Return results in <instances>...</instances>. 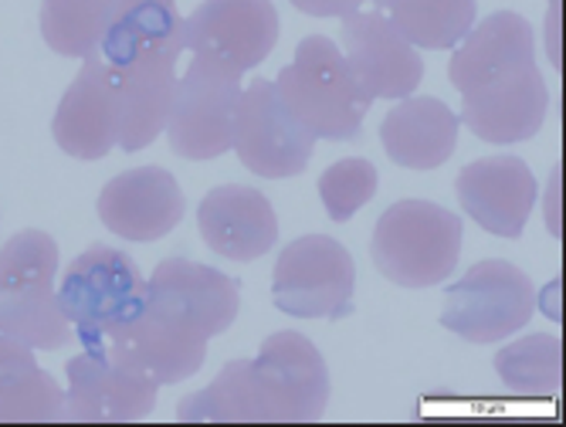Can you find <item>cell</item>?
<instances>
[{
    "label": "cell",
    "instance_id": "23",
    "mask_svg": "<svg viewBox=\"0 0 566 427\" xmlns=\"http://www.w3.org/2000/svg\"><path fill=\"white\" fill-rule=\"evenodd\" d=\"M184 424H272L265 390L254 377L251 360H231L211 387H203L177 404Z\"/></svg>",
    "mask_w": 566,
    "mask_h": 427
},
{
    "label": "cell",
    "instance_id": "17",
    "mask_svg": "<svg viewBox=\"0 0 566 427\" xmlns=\"http://www.w3.org/2000/svg\"><path fill=\"white\" fill-rule=\"evenodd\" d=\"M51 136L59 149L72 159H102L119 146V113L113 72L98 55L82 59L78 75L65 88L55 116H51Z\"/></svg>",
    "mask_w": 566,
    "mask_h": 427
},
{
    "label": "cell",
    "instance_id": "32",
    "mask_svg": "<svg viewBox=\"0 0 566 427\" xmlns=\"http://www.w3.org/2000/svg\"><path fill=\"white\" fill-rule=\"evenodd\" d=\"M370 4H374L377 11H384V14H387V11H394L397 4H403V0H370Z\"/></svg>",
    "mask_w": 566,
    "mask_h": 427
},
{
    "label": "cell",
    "instance_id": "2",
    "mask_svg": "<svg viewBox=\"0 0 566 427\" xmlns=\"http://www.w3.org/2000/svg\"><path fill=\"white\" fill-rule=\"evenodd\" d=\"M59 244L48 231H18L0 248V333L31 350H62L75 330L59 305Z\"/></svg>",
    "mask_w": 566,
    "mask_h": 427
},
{
    "label": "cell",
    "instance_id": "4",
    "mask_svg": "<svg viewBox=\"0 0 566 427\" xmlns=\"http://www.w3.org/2000/svg\"><path fill=\"white\" fill-rule=\"evenodd\" d=\"M59 305L82 350L109 346L146 309V279L126 251L88 244L59 282Z\"/></svg>",
    "mask_w": 566,
    "mask_h": 427
},
{
    "label": "cell",
    "instance_id": "8",
    "mask_svg": "<svg viewBox=\"0 0 566 427\" xmlns=\"http://www.w3.org/2000/svg\"><path fill=\"white\" fill-rule=\"evenodd\" d=\"M244 75L208 62V59H190L187 72L177 82V95L170 105L167 119V139L170 149L180 159H218L231 153L234 143V123H238V105L244 95Z\"/></svg>",
    "mask_w": 566,
    "mask_h": 427
},
{
    "label": "cell",
    "instance_id": "31",
    "mask_svg": "<svg viewBox=\"0 0 566 427\" xmlns=\"http://www.w3.org/2000/svg\"><path fill=\"white\" fill-rule=\"evenodd\" d=\"M129 4H177V0H119V11Z\"/></svg>",
    "mask_w": 566,
    "mask_h": 427
},
{
    "label": "cell",
    "instance_id": "16",
    "mask_svg": "<svg viewBox=\"0 0 566 427\" xmlns=\"http://www.w3.org/2000/svg\"><path fill=\"white\" fill-rule=\"evenodd\" d=\"M454 190H458L461 210H465L482 231L495 238H509V241L523 238L526 221L539 197V184L530 164L520 156L475 159V164H469L458 174Z\"/></svg>",
    "mask_w": 566,
    "mask_h": 427
},
{
    "label": "cell",
    "instance_id": "24",
    "mask_svg": "<svg viewBox=\"0 0 566 427\" xmlns=\"http://www.w3.org/2000/svg\"><path fill=\"white\" fill-rule=\"evenodd\" d=\"M164 48H184V14L177 4H129L102 34L98 59L119 69Z\"/></svg>",
    "mask_w": 566,
    "mask_h": 427
},
{
    "label": "cell",
    "instance_id": "22",
    "mask_svg": "<svg viewBox=\"0 0 566 427\" xmlns=\"http://www.w3.org/2000/svg\"><path fill=\"white\" fill-rule=\"evenodd\" d=\"M65 420V390L38 366L34 350L0 333V424Z\"/></svg>",
    "mask_w": 566,
    "mask_h": 427
},
{
    "label": "cell",
    "instance_id": "15",
    "mask_svg": "<svg viewBox=\"0 0 566 427\" xmlns=\"http://www.w3.org/2000/svg\"><path fill=\"white\" fill-rule=\"evenodd\" d=\"M98 221L123 241H160L184 221V190L164 167H136L98 190Z\"/></svg>",
    "mask_w": 566,
    "mask_h": 427
},
{
    "label": "cell",
    "instance_id": "30",
    "mask_svg": "<svg viewBox=\"0 0 566 427\" xmlns=\"http://www.w3.org/2000/svg\"><path fill=\"white\" fill-rule=\"evenodd\" d=\"M546 204H549V210H546V228H549L553 238H559V167L549 177V200Z\"/></svg>",
    "mask_w": 566,
    "mask_h": 427
},
{
    "label": "cell",
    "instance_id": "28",
    "mask_svg": "<svg viewBox=\"0 0 566 427\" xmlns=\"http://www.w3.org/2000/svg\"><path fill=\"white\" fill-rule=\"evenodd\" d=\"M377 187H380V174H377V167L370 164V159L346 156V159H336L333 167L323 170V177H319V200H323L329 218L336 225H343V221H349L353 214H359L374 200Z\"/></svg>",
    "mask_w": 566,
    "mask_h": 427
},
{
    "label": "cell",
    "instance_id": "18",
    "mask_svg": "<svg viewBox=\"0 0 566 427\" xmlns=\"http://www.w3.org/2000/svg\"><path fill=\"white\" fill-rule=\"evenodd\" d=\"M184 48H164L143 55L129 65L109 69L116 113H119V149L139 153L167 129L170 105L177 95V62Z\"/></svg>",
    "mask_w": 566,
    "mask_h": 427
},
{
    "label": "cell",
    "instance_id": "11",
    "mask_svg": "<svg viewBox=\"0 0 566 427\" xmlns=\"http://www.w3.org/2000/svg\"><path fill=\"white\" fill-rule=\"evenodd\" d=\"M279 31L282 21L272 0H200L184 18V48L193 59L244 75L272 55Z\"/></svg>",
    "mask_w": 566,
    "mask_h": 427
},
{
    "label": "cell",
    "instance_id": "12",
    "mask_svg": "<svg viewBox=\"0 0 566 427\" xmlns=\"http://www.w3.org/2000/svg\"><path fill=\"white\" fill-rule=\"evenodd\" d=\"M251 363L265 390L272 424H308L326 414L333 394L329 366L308 336L295 330L272 333Z\"/></svg>",
    "mask_w": 566,
    "mask_h": 427
},
{
    "label": "cell",
    "instance_id": "6",
    "mask_svg": "<svg viewBox=\"0 0 566 427\" xmlns=\"http://www.w3.org/2000/svg\"><path fill=\"white\" fill-rule=\"evenodd\" d=\"M533 312L536 289L530 275L505 258H485L448 289L441 326L465 343L492 346L526 330Z\"/></svg>",
    "mask_w": 566,
    "mask_h": 427
},
{
    "label": "cell",
    "instance_id": "13",
    "mask_svg": "<svg viewBox=\"0 0 566 427\" xmlns=\"http://www.w3.org/2000/svg\"><path fill=\"white\" fill-rule=\"evenodd\" d=\"M549 116V88L536 62L492 75L461 95L458 123L482 143L512 146L533 139Z\"/></svg>",
    "mask_w": 566,
    "mask_h": 427
},
{
    "label": "cell",
    "instance_id": "27",
    "mask_svg": "<svg viewBox=\"0 0 566 427\" xmlns=\"http://www.w3.org/2000/svg\"><path fill=\"white\" fill-rule=\"evenodd\" d=\"M394 28L415 44L428 51H451L479 21L475 0H403L387 11Z\"/></svg>",
    "mask_w": 566,
    "mask_h": 427
},
{
    "label": "cell",
    "instance_id": "10",
    "mask_svg": "<svg viewBox=\"0 0 566 427\" xmlns=\"http://www.w3.org/2000/svg\"><path fill=\"white\" fill-rule=\"evenodd\" d=\"M316 143L319 139L285 105L275 82L254 79L244 88L231 143V153L241 159L244 170L265 180L298 177L313 159Z\"/></svg>",
    "mask_w": 566,
    "mask_h": 427
},
{
    "label": "cell",
    "instance_id": "20",
    "mask_svg": "<svg viewBox=\"0 0 566 427\" xmlns=\"http://www.w3.org/2000/svg\"><path fill=\"white\" fill-rule=\"evenodd\" d=\"M458 113L434 95H407L380 123V143L403 170H438L458 146Z\"/></svg>",
    "mask_w": 566,
    "mask_h": 427
},
{
    "label": "cell",
    "instance_id": "5",
    "mask_svg": "<svg viewBox=\"0 0 566 427\" xmlns=\"http://www.w3.org/2000/svg\"><path fill=\"white\" fill-rule=\"evenodd\" d=\"M275 88L298 123L326 143L359 139L374 98L353 79L343 51L326 34L298 41L295 59L275 75Z\"/></svg>",
    "mask_w": 566,
    "mask_h": 427
},
{
    "label": "cell",
    "instance_id": "7",
    "mask_svg": "<svg viewBox=\"0 0 566 427\" xmlns=\"http://www.w3.org/2000/svg\"><path fill=\"white\" fill-rule=\"evenodd\" d=\"M65 373V420L75 424L143 420L160 397V381L123 343L82 350L69 360Z\"/></svg>",
    "mask_w": 566,
    "mask_h": 427
},
{
    "label": "cell",
    "instance_id": "21",
    "mask_svg": "<svg viewBox=\"0 0 566 427\" xmlns=\"http://www.w3.org/2000/svg\"><path fill=\"white\" fill-rule=\"evenodd\" d=\"M536 62V31L516 11H495L451 48L448 79L465 95L499 72Z\"/></svg>",
    "mask_w": 566,
    "mask_h": 427
},
{
    "label": "cell",
    "instance_id": "9",
    "mask_svg": "<svg viewBox=\"0 0 566 427\" xmlns=\"http://www.w3.org/2000/svg\"><path fill=\"white\" fill-rule=\"evenodd\" d=\"M353 254L326 235H305L282 248L272 279V302L295 319H346L353 312Z\"/></svg>",
    "mask_w": 566,
    "mask_h": 427
},
{
    "label": "cell",
    "instance_id": "25",
    "mask_svg": "<svg viewBox=\"0 0 566 427\" xmlns=\"http://www.w3.org/2000/svg\"><path fill=\"white\" fill-rule=\"evenodd\" d=\"M119 14V0H41V38L62 59L98 55V41Z\"/></svg>",
    "mask_w": 566,
    "mask_h": 427
},
{
    "label": "cell",
    "instance_id": "3",
    "mask_svg": "<svg viewBox=\"0 0 566 427\" xmlns=\"http://www.w3.org/2000/svg\"><path fill=\"white\" fill-rule=\"evenodd\" d=\"M461 244H465V225L454 210L407 197L377 218L370 258L377 272L400 289H434L458 269Z\"/></svg>",
    "mask_w": 566,
    "mask_h": 427
},
{
    "label": "cell",
    "instance_id": "1",
    "mask_svg": "<svg viewBox=\"0 0 566 427\" xmlns=\"http://www.w3.org/2000/svg\"><path fill=\"white\" fill-rule=\"evenodd\" d=\"M241 309V289L231 275L190 258H164L146 279V309L123 343L160 387L200 373L208 343L228 333Z\"/></svg>",
    "mask_w": 566,
    "mask_h": 427
},
{
    "label": "cell",
    "instance_id": "29",
    "mask_svg": "<svg viewBox=\"0 0 566 427\" xmlns=\"http://www.w3.org/2000/svg\"><path fill=\"white\" fill-rule=\"evenodd\" d=\"M289 4L308 18H349L356 11H364L367 0H289Z\"/></svg>",
    "mask_w": 566,
    "mask_h": 427
},
{
    "label": "cell",
    "instance_id": "19",
    "mask_svg": "<svg viewBox=\"0 0 566 427\" xmlns=\"http://www.w3.org/2000/svg\"><path fill=\"white\" fill-rule=\"evenodd\" d=\"M200 238L228 261H259L279 244V214L272 200L244 184H221L197 207Z\"/></svg>",
    "mask_w": 566,
    "mask_h": 427
},
{
    "label": "cell",
    "instance_id": "14",
    "mask_svg": "<svg viewBox=\"0 0 566 427\" xmlns=\"http://www.w3.org/2000/svg\"><path fill=\"white\" fill-rule=\"evenodd\" d=\"M343 59L374 102L390 98L400 102L415 95L424 79V59L410 44L384 11H356L343 18Z\"/></svg>",
    "mask_w": 566,
    "mask_h": 427
},
{
    "label": "cell",
    "instance_id": "26",
    "mask_svg": "<svg viewBox=\"0 0 566 427\" xmlns=\"http://www.w3.org/2000/svg\"><path fill=\"white\" fill-rule=\"evenodd\" d=\"M495 373L505 390L520 397H549L563 384V343L556 333L512 340L495 353Z\"/></svg>",
    "mask_w": 566,
    "mask_h": 427
}]
</instances>
